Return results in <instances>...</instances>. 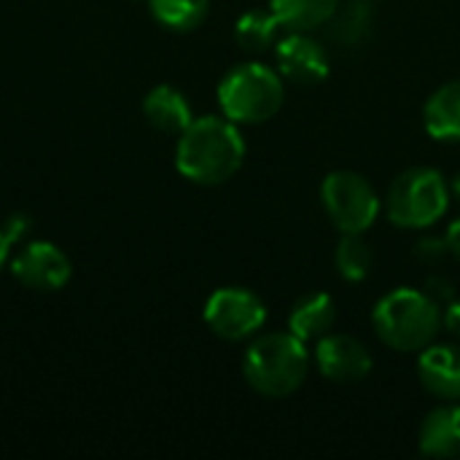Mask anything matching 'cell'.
<instances>
[{
	"label": "cell",
	"mask_w": 460,
	"mask_h": 460,
	"mask_svg": "<svg viewBox=\"0 0 460 460\" xmlns=\"http://www.w3.org/2000/svg\"><path fill=\"white\" fill-rule=\"evenodd\" d=\"M450 186L434 167H410L388 189V218L402 229L434 226L450 205Z\"/></svg>",
	"instance_id": "obj_5"
},
{
	"label": "cell",
	"mask_w": 460,
	"mask_h": 460,
	"mask_svg": "<svg viewBox=\"0 0 460 460\" xmlns=\"http://www.w3.org/2000/svg\"><path fill=\"white\" fill-rule=\"evenodd\" d=\"M445 240H447V245H450V256H456L460 261V218H456V221L447 226Z\"/></svg>",
	"instance_id": "obj_24"
},
{
	"label": "cell",
	"mask_w": 460,
	"mask_h": 460,
	"mask_svg": "<svg viewBox=\"0 0 460 460\" xmlns=\"http://www.w3.org/2000/svg\"><path fill=\"white\" fill-rule=\"evenodd\" d=\"M11 272L22 286L32 291H59L67 286L73 264L67 253H62L54 243L35 240L24 243L22 251L11 259Z\"/></svg>",
	"instance_id": "obj_8"
},
{
	"label": "cell",
	"mask_w": 460,
	"mask_h": 460,
	"mask_svg": "<svg viewBox=\"0 0 460 460\" xmlns=\"http://www.w3.org/2000/svg\"><path fill=\"white\" fill-rule=\"evenodd\" d=\"M151 16L175 32L197 30L210 11V0H148Z\"/></svg>",
	"instance_id": "obj_18"
},
{
	"label": "cell",
	"mask_w": 460,
	"mask_h": 460,
	"mask_svg": "<svg viewBox=\"0 0 460 460\" xmlns=\"http://www.w3.org/2000/svg\"><path fill=\"white\" fill-rule=\"evenodd\" d=\"M340 8V0H270V11L288 30H315Z\"/></svg>",
	"instance_id": "obj_16"
},
{
	"label": "cell",
	"mask_w": 460,
	"mask_h": 460,
	"mask_svg": "<svg viewBox=\"0 0 460 460\" xmlns=\"http://www.w3.org/2000/svg\"><path fill=\"white\" fill-rule=\"evenodd\" d=\"M264 321H267V305L261 302V296L240 286L218 288L205 302L208 329L229 342H243L253 337L264 326Z\"/></svg>",
	"instance_id": "obj_7"
},
{
	"label": "cell",
	"mask_w": 460,
	"mask_h": 460,
	"mask_svg": "<svg viewBox=\"0 0 460 460\" xmlns=\"http://www.w3.org/2000/svg\"><path fill=\"white\" fill-rule=\"evenodd\" d=\"M315 364L332 383H361L372 372V353L361 340L329 332L318 340Z\"/></svg>",
	"instance_id": "obj_10"
},
{
	"label": "cell",
	"mask_w": 460,
	"mask_h": 460,
	"mask_svg": "<svg viewBox=\"0 0 460 460\" xmlns=\"http://www.w3.org/2000/svg\"><path fill=\"white\" fill-rule=\"evenodd\" d=\"M321 202L342 234H364L380 216V199L372 183L350 170H337L323 178Z\"/></svg>",
	"instance_id": "obj_6"
},
{
	"label": "cell",
	"mask_w": 460,
	"mask_h": 460,
	"mask_svg": "<svg viewBox=\"0 0 460 460\" xmlns=\"http://www.w3.org/2000/svg\"><path fill=\"white\" fill-rule=\"evenodd\" d=\"M30 226H32V224H30V218H27L24 213H13V216L5 218V224H3L0 229H3V234L11 240V245H16V243H24Z\"/></svg>",
	"instance_id": "obj_21"
},
{
	"label": "cell",
	"mask_w": 460,
	"mask_h": 460,
	"mask_svg": "<svg viewBox=\"0 0 460 460\" xmlns=\"http://www.w3.org/2000/svg\"><path fill=\"white\" fill-rule=\"evenodd\" d=\"M418 377L429 394L442 402H460V345L439 342L420 350Z\"/></svg>",
	"instance_id": "obj_11"
},
{
	"label": "cell",
	"mask_w": 460,
	"mask_h": 460,
	"mask_svg": "<svg viewBox=\"0 0 460 460\" xmlns=\"http://www.w3.org/2000/svg\"><path fill=\"white\" fill-rule=\"evenodd\" d=\"M372 261H375V251L367 243L364 234H342L334 251V264L337 272L348 280V283H358L372 272Z\"/></svg>",
	"instance_id": "obj_19"
},
{
	"label": "cell",
	"mask_w": 460,
	"mask_h": 460,
	"mask_svg": "<svg viewBox=\"0 0 460 460\" xmlns=\"http://www.w3.org/2000/svg\"><path fill=\"white\" fill-rule=\"evenodd\" d=\"M310 353L305 340L291 332H272L256 337L243 356L245 383L267 399H286L296 394L307 377Z\"/></svg>",
	"instance_id": "obj_2"
},
{
	"label": "cell",
	"mask_w": 460,
	"mask_h": 460,
	"mask_svg": "<svg viewBox=\"0 0 460 460\" xmlns=\"http://www.w3.org/2000/svg\"><path fill=\"white\" fill-rule=\"evenodd\" d=\"M286 100L283 75L261 62L234 65L218 84V105L234 124L270 121Z\"/></svg>",
	"instance_id": "obj_4"
},
{
	"label": "cell",
	"mask_w": 460,
	"mask_h": 460,
	"mask_svg": "<svg viewBox=\"0 0 460 460\" xmlns=\"http://www.w3.org/2000/svg\"><path fill=\"white\" fill-rule=\"evenodd\" d=\"M450 194L460 199V172H456V178H453V183H450Z\"/></svg>",
	"instance_id": "obj_26"
},
{
	"label": "cell",
	"mask_w": 460,
	"mask_h": 460,
	"mask_svg": "<svg viewBox=\"0 0 460 460\" xmlns=\"http://www.w3.org/2000/svg\"><path fill=\"white\" fill-rule=\"evenodd\" d=\"M8 256H11V240H8V237L3 234V229H0V270L5 267Z\"/></svg>",
	"instance_id": "obj_25"
},
{
	"label": "cell",
	"mask_w": 460,
	"mask_h": 460,
	"mask_svg": "<svg viewBox=\"0 0 460 460\" xmlns=\"http://www.w3.org/2000/svg\"><path fill=\"white\" fill-rule=\"evenodd\" d=\"M420 450L431 458H458L460 456V402H445L431 410L420 426Z\"/></svg>",
	"instance_id": "obj_12"
},
{
	"label": "cell",
	"mask_w": 460,
	"mask_h": 460,
	"mask_svg": "<svg viewBox=\"0 0 460 460\" xmlns=\"http://www.w3.org/2000/svg\"><path fill=\"white\" fill-rule=\"evenodd\" d=\"M245 159V137L226 116H199L178 137L175 167L199 186H218L229 181Z\"/></svg>",
	"instance_id": "obj_1"
},
{
	"label": "cell",
	"mask_w": 460,
	"mask_h": 460,
	"mask_svg": "<svg viewBox=\"0 0 460 460\" xmlns=\"http://www.w3.org/2000/svg\"><path fill=\"white\" fill-rule=\"evenodd\" d=\"M280 19L272 11H245L234 24V38L243 51L261 54L280 40Z\"/></svg>",
	"instance_id": "obj_17"
},
{
	"label": "cell",
	"mask_w": 460,
	"mask_h": 460,
	"mask_svg": "<svg viewBox=\"0 0 460 460\" xmlns=\"http://www.w3.org/2000/svg\"><path fill=\"white\" fill-rule=\"evenodd\" d=\"M442 326L460 342V299H453L442 315Z\"/></svg>",
	"instance_id": "obj_23"
},
{
	"label": "cell",
	"mask_w": 460,
	"mask_h": 460,
	"mask_svg": "<svg viewBox=\"0 0 460 460\" xmlns=\"http://www.w3.org/2000/svg\"><path fill=\"white\" fill-rule=\"evenodd\" d=\"M447 256H450V245H447L445 237H423L415 245V259L423 261V264H429V267H437Z\"/></svg>",
	"instance_id": "obj_20"
},
{
	"label": "cell",
	"mask_w": 460,
	"mask_h": 460,
	"mask_svg": "<svg viewBox=\"0 0 460 460\" xmlns=\"http://www.w3.org/2000/svg\"><path fill=\"white\" fill-rule=\"evenodd\" d=\"M278 73L299 86L321 84L329 75V54L321 40H315L307 30H294L275 46Z\"/></svg>",
	"instance_id": "obj_9"
},
{
	"label": "cell",
	"mask_w": 460,
	"mask_h": 460,
	"mask_svg": "<svg viewBox=\"0 0 460 460\" xmlns=\"http://www.w3.org/2000/svg\"><path fill=\"white\" fill-rule=\"evenodd\" d=\"M143 113H146L148 124L164 135H181L194 121L186 94L170 84H159L146 94Z\"/></svg>",
	"instance_id": "obj_13"
},
{
	"label": "cell",
	"mask_w": 460,
	"mask_h": 460,
	"mask_svg": "<svg viewBox=\"0 0 460 460\" xmlns=\"http://www.w3.org/2000/svg\"><path fill=\"white\" fill-rule=\"evenodd\" d=\"M372 323L383 345L399 353H420L442 329L439 302L418 288H396L385 294L372 313Z\"/></svg>",
	"instance_id": "obj_3"
},
{
	"label": "cell",
	"mask_w": 460,
	"mask_h": 460,
	"mask_svg": "<svg viewBox=\"0 0 460 460\" xmlns=\"http://www.w3.org/2000/svg\"><path fill=\"white\" fill-rule=\"evenodd\" d=\"M426 294L431 296V299H437L439 305L442 302H453L456 299V294H453V283L447 280V278H442V275H431L429 280H426Z\"/></svg>",
	"instance_id": "obj_22"
},
{
	"label": "cell",
	"mask_w": 460,
	"mask_h": 460,
	"mask_svg": "<svg viewBox=\"0 0 460 460\" xmlns=\"http://www.w3.org/2000/svg\"><path fill=\"white\" fill-rule=\"evenodd\" d=\"M334 321H337L334 299L323 291H313L294 305V310L288 315V332L296 334L299 340L310 342V340L326 337L334 329Z\"/></svg>",
	"instance_id": "obj_15"
},
{
	"label": "cell",
	"mask_w": 460,
	"mask_h": 460,
	"mask_svg": "<svg viewBox=\"0 0 460 460\" xmlns=\"http://www.w3.org/2000/svg\"><path fill=\"white\" fill-rule=\"evenodd\" d=\"M423 124L434 140L460 143V81L439 86L423 105Z\"/></svg>",
	"instance_id": "obj_14"
}]
</instances>
